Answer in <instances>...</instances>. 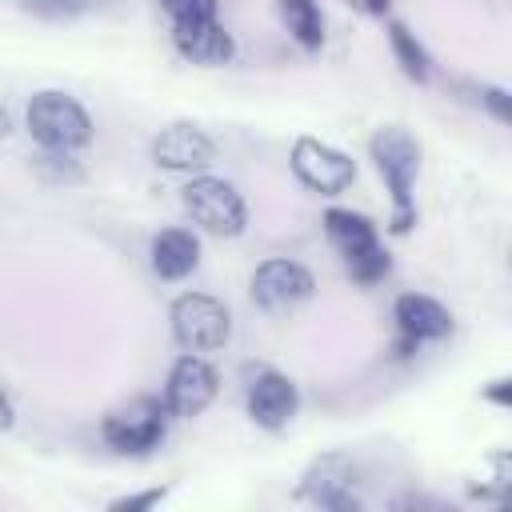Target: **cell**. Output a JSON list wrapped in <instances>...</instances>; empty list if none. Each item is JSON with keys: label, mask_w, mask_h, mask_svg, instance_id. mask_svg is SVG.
<instances>
[{"label": "cell", "mask_w": 512, "mask_h": 512, "mask_svg": "<svg viewBox=\"0 0 512 512\" xmlns=\"http://www.w3.org/2000/svg\"><path fill=\"white\" fill-rule=\"evenodd\" d=\"M24 12L44 16V20H72L88 8V0H16Z\"/></svg>", "instance_id": "cell-19"}, {"label": "cell", "mask_w": 512, "mask_h": 512, "mask_svg": "<svg viewBox=\"0 0 512 512\" xmlns=\"http://www.w3.org/2000/svg\"><path fill=\"white\" fill-rule=\"evenodd\" d=\"M244 404H248V416H252L256 428H264V432H284V428L292 424L296 408H300V392H296V384H292L284 372H276V368H256V376L248 380Z\"/></svg>", "instance_id": "cell-10"}, {"label": "cell", "mask_w": 512, "mask_h": 512, "mask_svg": "<svg viewBox=\"0 0 512 512\" xmlns=\"http://www.w3.org/2000/svg\"><path fill=\"white\" fill-rule=\"evenodd\" d=\"M292 172L304 188H312L320 196H340L356 180V160L316 136H300L292 144Z\"/></svg>", "instance_id": "cell-8"}, {"label": "cell", "mask_w": 512, "mask_h": 512, "mask_svg": "<svg viewBox=\"0 0 512 512\" xmlns=\"http://www.w3.org/2000/svg\"><path fill=\"white\" fill-rule=\"evenodd\" d=\"M200 264V240L188 228H160L152 236V272L160 280H184Z\"/></svg>", "instance_id": "cell-15"}, {"label": "cell", "mask_w": 512, "mask_h": 512, "mask_svg": "<svg viewBox=\"0 0 512 512\" xmlns=\"http://www.w3.org/2000/svg\"><path fill=\"white\" fill-rule=\"evenodd\" d=\"M248 292H252V304L268 316H288L296 312L312 292H316V276L300 264V260H284V256H272L264 264H256L252 280H248Z\"/></svg>", "instance_id": "cell-7"}, {"label": "cell", "mask_w": 512, "mask_h": 512, "mask_svg": "<svg viewBox=\"0 0 512 512\" xmlns=\"http://www.w3.org/2000/svg\"><path fill=\"white\" fill-rule=\"evenodd\" d=\"M172 44L184 60L192 64H228L236 56V40L224 32V24L216 16L208 20H184V24H168Z\"/></svg>", "instance_id": "cell-13"}, {"label": "cell", "mask_w": 512, "mask_h": 512, "mask_svg": "<svg viewBox=\"0 0 512 512\" xmlns=\"http://www.w3.org/2000/svg\"><path fill=\"white\" fill-rule=\"evenodd\" d=\"M168 24H184V20H208L216 16V0H160Z\"/></svg>", "instance_id": "cell-20"}, {"label": "cell", "mask_w": 512, "mask_h": 512, "mask_svg": "<svg viewBox=\"0 0 512 512\" xmlns=\"http://www.w3.org/2000/svg\"><path fill=\"white\" fill-rule=\"evenodd\" d=\"M232 336V312L208 292H184L172 300V340L184 352H220Z\"/></svg>", "instance_id": "cell-6"}, {"label": "cell", "mask_w": 512, "mask_h": 512, "mask_svg": "<svg viewBox=\"0 0 512 512\" xmlns=\"http://www.w3.org/2000/svg\"><path fill=\"white\" fill-rule=\"evenodd\" d=\"M364 4V12H372V16H384L388 8H392V0H360Z\"/></svg>", "instance_id": "cell-25"}, {"label": "cell", "mask_w": 512, "mask_h": 512, "mask_svg": "<svg viewBox=\"0 0 512 512\" xmlns=\"http://www.w3.org/2000/svg\"><path fill=\"white\" fill-rule=\"evenodd\" d=\"M388 44H392V56H396L400 72H404L408 80H416V84H428L432 60H428L424 44L416 40V32H408L404 20H388Z\"/></svg>", "instance_id": "cell-17"}, {"label": "cell", "mask_w": 512, "mask_h": 512, "mask_svg": "<svg viewBox=\"0 0 512 512\" xmlns=\"http://www.w3.org/2000/svg\"><path fill=\"white\" fill-rule=\"evenodd\" d=\"M324 236L328 244L340 252L348 276L356 284H380L392 268L380 236H376V224L364 216V212H352V208H328L324 212Z\"/></svg>", "instance_id": "cell-2"}, {"label": "cell", "mask_w": 512, "mask_h": 512, "mask_svg": "<svg viewBox=\"0 0 512 512\" xmlns=\"http://www.w3.org/2000/svg\"><path fill=\"white\" fill-rule=\"evenodd\" d=\"M280 20H284L288 36L304 52H320L324 48V16H320L316 0H280Z\"/></svg>", "instance_id": "cell-16"}, {"label": "cell", "mask_w": 512, "mask_h": 512, "mask_svg": "<svg viewBox=\"0 0 512 512\" xmlns=\"http://www.w3.org/2000/svg\"><path fill=\"white\" fill-rule=\"evenodd\" d=\"M32 168H36V176H40L44 184H52V188H60V184H80V180H84V168H80L76 152L40 148L36 160H32Z\"/></svg>", "instance_id": "cell-18"}, {"label": "cell", "mask_w": 512, "mask_h": 512, "mask_svg": "<svg viewBox=\"0 0 512 512\" xmlns=\"http://www.w3.org/2000/svg\"><path fill=\"white\" fill-rule=\"evenodd\" d=\"M392 320H396L400 340H408V344H416V348L428 344V340L452 336V312H448L440 300L424 296V292H404V296H396Z\"/></svg>", "instance_id": "cell-12"}, {"label": "cell", "mask_w": 512, "mask_h": 512, "mask_svg": "<svg viewBox=\"0 0 512 512\" xmlns=\"http://www.w3.org/2000/svg\"><path fill=\"white\" fill-rule=\"evenodd\" d=\"M12 416H16V412H12V400L0 392V432H4V428H12Z\"/></svg>", "instance_id": "cell-24"}, {"label": "cell", "mask_w": 512, "mask_h": 512, "mask_svg": "<svg viewBox=\"0 0 512 512\" xmlns=\"http://www.w3.org/2000/svg\"><path fill=\"white\" fill-rule=\"evenodd\" d=\"M480 104H484L500 124H508V120H512V96H508L504 88H496V84L480 88Z\"/></svg>", "instance_id": "cell-22"}, {"label": "cell", "mask_w": 512, "mask_h": 512, "mask_svg": "<svg viewBox=\"0 0 512 512\" xmlns=\"http://www.w3.org/2000/svg\"><path fill=\"white\" fill-rule=\"evenodd\" d=\"M180 204L192 216V224H200L208 236L232 240V236H240L248 228V204H244V196L228 180H220V176L196 172L180 188Z\"/></svg>", "instance_id": "cell-5"}, {"label": "cell", "mask_w": 512, "mask_h": 512, "mask_svg": "<svg viewBox=\"0 0 512 512\" xmlns=\"http://www.w3.org/2000/svg\"><path fill=\"white\" fill-rule=\"evenodd\" d=\"M168 416L164 396H132L100 420V436L120 456H148L168 436Z\"/></svg>", "instance_id": "cell-4"}, {"label": "cell", "mask_w": 512, "mask_h": 512, "mask_svg": "<svg viewBox=\"0 0 512 512\" xmlns=\"http://www.w3.org/2000/svg\"><path fill=\"white\" fill-rule=\"evenodd\" d=\"M368 156L392 196V216H388V232L392 236H408L412 224H416V200H412V188H416V176H420V144L408 128L400 124H384L372 132L368 140Z\"/></svg>", "instance_id": "cell-1"}, {"label": "cell", "mask_w": 512, "mask_h": 512, "mask_svg": "<svg viewBox=\"0 0 512 512\" xmlns=\"http://www.w3.org/2000/svg\"><path fill=\"white\" fill-rule=\"evenodd\" d=\"M12 132V112H8V104H0V140Z\"/></svg>", "instance_id": "cell-26"}, {"label": "cell", "mask_w": 512, "mask_h": 512, "mask_svg": "<svg viewBox=\"0 0 512 512\" xmlns=\"http://www.w3.org/2000/svg\"><path fill=\"white\" fill-rule=\"evenodd\" d=\"M164 496H168V488H144V492H132V496L112 500V512H144V508H156Z\"/></svg>", "instance_id": "cell-21"}, {"label": "cell", "mask_w": 512, "mask_h": 512, "mask_svg": "<svg viewBox=\"0 0 512 512\" xmlns=\"http://www.w3.org/2000/svg\"><path fill=\"white\" fill-rule=\"evenodd\" d=\"M352 488V464L340 456V452H328L320 456L308 472H304V484H300V496H308L316 508H360V500L348 492Z\"/></svg>", "instance_id": "cell-14"}, {"label": "cell", "mask_w": 512, "mask_h": 512, "mask_svg": "<svg viewBox=\"0 0 512 512\" xmlns=\"http://www.w3.org/2000/svg\"><path fill=\"white\" fill-rule=\"evenodd\" d=\"M484 400H488V404H496V408H508V404H512V380H508V376L492 380V384L484 388Z\"/></svg>", "instance_id": "cell-23"}, {"label": "cell", "mask_w": 512, "mask_h": 512, "mask_svg": "<svg viewBox=\"0 0 512 512\" xmlns=\"http://www.w3.org/2000/svg\"><path fill=\"white\" fill-rule=\"evenodd\" d=\"M28 132L40 148L80 152L92 144V116L76 96L44 88L28 100Z\"/></svg>", "instance_id": "cell-3"}, {"label": "cell", "mask_w": 512, "mask_h": 512, "mask_svg": "<svg viewBox=\"0 0 512 512\" xmlns=\"http://www.w3.org/2000/svg\"><path fill=\"white\" fill-rule=\"evenodd\" d=\"M216 388H220L216 368H212L204 356L184 352V356H176V364L168 368L164 404H168V412H172V416L192 420V416H200V412L216 400Z\"/></svg>", "instance_id": "cell-9"}, {"label": "cell", "mask_w": 512, "mask_h": 512, "mask_svg": "<svg viewBox=\"0 0 512 512\" xmlns=\"http://www.w3.org/2000/svg\"><path fill=\"white\" fill-rule=\"evenodd\" d=\"M152 160H156V168L192 176V172H208L216 164V144L196 124H168L152 140Z\"/></svg>", "instance_id": "cell-11"}]
</instances>
